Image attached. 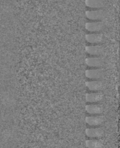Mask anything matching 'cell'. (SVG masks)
<instances>
[{
    "mask_svg": "<svg viewBox=\"0 0 120 148\" xmlns=\"http://www.w3.org/2000/svg\"><path fill=\"white\" fill-rule=\"evenodd\" d=\"M85 75L88 79L96 80L103 77L104 70L100 68L87 69L85 71Z\"/></svg>",
    "mask_w": 120,
    "mask_h": 148,
    "instance_id": "obj_1",
    "label": "cell"
},
{
    "mask_svg": "<svg viewBox=\"0 0 120 148\" xmlns=\"http://www.w3.org/2000/svg\"><path fill=\"white\" fill-rule=\"evenodd\" d=\"M104 59L99 57H88L85 60V63L87 66L94 68H101L104 65Z\"/></svg>",
    "mask_w": 120,
    "mask_h": 148,
    "instance_id": "obj_2",
    "label": "cell"
},
{
    "mask_svg": "<svg viewBox=\"0 0 120 148\" xmlns=\"http://www.w3.org/2000/svg\"><path fill=\"white\" fill-rule=\"evenodd\" d=\"M104 120V118L102 116L99 115H92L87 116L85 118L86 123L90 126L96 127L101 125Z\"/></svg>",
    "mask_w": 120,
    "mask_h": 148,
    "instance_id": "obj_3",
    "label": "cell"
},
{
    "mask_svg": "<svg viewBox=\"0 0 120 148\" xmlns=\"http://www.w3.org/2000/svg\"><path fill=\"white\" fill-rule=\"evenodd\" d=\"M87 18L91 20L100 21L104 17V13L102 10H87L85 13Z\"/></svg>",
    "mask_w": 120,
    "mask_h": 148,
    "instance_id": "obj_4",
    "label": "cell"
},
{
    "mask_svg": "<svg viewBox=\"0 0 120 148\" xmlns=\"http://www.w3.org/2000/svg\"><path fill=\"white\" fill-rule=\"evenodd\" d=\"M86 135L91 139H99L103 136V130L100 128H88L85 130Z\"/></svg>",
    "mask_w": 120,
    "mask_h": 148,
    "instance_id": "obj_5",
    "label": "cell"
},
{
    "mask_svg": "<svg viewBox=\"0 0 120 148\" xmlns=\"http://www.w3.org/2000/svg\"><path fill=\"white\" fill-rule=\"evenodd\" d=\"M104 27V23L101 21L88 22L85 24L86 30L92 32H96L101 31Z\"/></svg>",
    "mask_w": 120,
    "mask_h": 148,
    "instance_id": "obj_6",
    "label": "cell"
},
{
    "mask_svg": "<svg viewBox=\"0 0 120 148\" xmlns=\"http://www.w3.org/2000/svg\"><path fill=\"white\" fill-rule=\"evenodd\" d=\"M103 98V94L100 92H93L86 94V100L87 102L95 103L101 101Z\"/></svg>",
    "mask_w": 120,
    "mask_h": 148,
    "instance_id": "obj_7",
    "label": "cell"
},
{
    "mask_svg": "<svg viewBox=\"0 0 120 148\" xmlns=\"http://www.w3.org/2000/svg\"><path fill=\"white\" fill-rule=\"evenodd\" d=\"M86 112L92 115H99L103 112V107L98 104L87 105L85 107Z\"/></svg>",
    "mask_w": 120,
    "mask_h": 148,
    "instance_id": "obj_8",
    "label": "cell"
},
{
    "mask_svg": "<svg viewBox=\"0 0 120 148\" xmlns=\"http://www.w3.org/2000/svg\"><path fill=\"white\" fill-rule=\"evenodd\" d=\"M86 53L92 56H100L102 54L104 51L103 47L99 45H92L88 46L85 47Z\"/></svg>",
    "mask_w": 120,
    "mask_h": 148,
    "instance_id": "obj_9",
    "label": "cell"
},
{
    "mask_svg": "<svg viewBox=\"0 0 120 148\" xmlns=\"http://www.w3.org/2000/svg\"><path fill=\"white\" fill-rule=\"evenodd\" d=\"M86 86L89 90L93 92H98L102 88L103 83L99 80H92L86 82Z\"/></svg>",
    "mask_w": 120,
    "mask_h": 148,
    "instance_id": "obj_10",
    "label": "cell"
},
{
    "mask_svg": "<svg viewBox=\"0 0 120 148\" xmlns=\"http://www.w3.org/2000/svg\"><path fill=\"white\" fill-rule=\"evenodd\" d=\"M85 38L88 42L96 44L103 41V35L101 34H88L86 35Z\"/></svg>",
    "mask_w": 120,
    "mask_h": 148,
    "instance_id": "obj_11",
    "label": "cell"
},
{
    "mask_svg": "<svg viewBox=\"0 0 120 148\" xmlns=\"http://www.w3.org/2000/svg\"><path fill=\"white\" fill-rule=\"evenodd\" d=\"M86 146L87 148H102L103 143L98 139H91L86 140Z\"/></svg>",
    "mask_w": 120,
    "mask_h": 148,
    "instance_id": "obj_12",
    "label": "cell"
},
{
    "mask_svg": "<svg viewBox=\"0 0 120 148\" xmlns=\"http://www.w3.org/2000/svg\"><path fill=\"white\" fill-rule=\"evenodd\" d=\"M85 4L91 8L100 9L104 6V1L103 0H86Z\"/></svg>",
    "mask_w": 120,
    "mask_h": 148,
    "instance_id": "obj_13",
    "label": "cell"
}]
</instances>
